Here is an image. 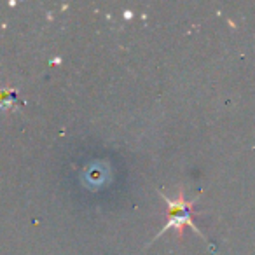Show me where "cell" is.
<instances>
[{"instance_id":"obj_1","label":"cell","mask_w":255,"mask_h":255,"mask_svg":"<svg viewBox=\"0 0 255 255\" xmlns=\"http://www.w3.org/2000/svg\"><path fill=\"white\" fill-rule=\"evenodd\" d=\"M157 194H159L161 198L166 201L168 210H166V224L161 227L159 233L156 234V238H154V240H157L159 236H163V234L166 233V231H170V229H173L175 233H177L178 240H182V238H184L185 227H191L196 234H199L203 240H206V236L201 233V229H198V226H196L194 220H192V212H194L192 208H194V205L198 203L199 196H196L194 199H191V201H189V199L185 198V191H184V187H182V185L178 187L177 198H175V199L168 198V196L163 194L161 191H157Z\"/></svg>"}]
</instances>
